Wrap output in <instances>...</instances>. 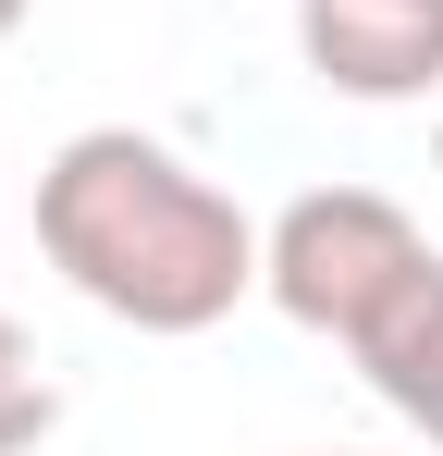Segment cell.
Masks as SVG:
<instances>
[{
    "label": "cell",
    "mask_w": 443,
    "mask_h": 456,
    "mask_svg": "<svg viewBox=\"0 0 443 456\" xmlns=\"http://www.w3.org/2000/svg\"><path fill=\"white\" fill-rule=\"evenodd\" d=\"M37 247L74 297L124 333H210L259 297V223L185 149L136 124H86L37 173Z\"/></svg>",
    "instance_id": "obj_1"
},
{
    "label": "cell",
    "mask_w": 443,
    "mask_h": 456,
    "mask_svg": "<svg viewBox=\"0 0 443 456\" xmlns=\"http://www.w3.org/2000/svg\"><path fill=\"white\" fill-rule=\"evenodd\" d=\"M419 272H431V234L382 185H308V198H284V223L259 234V297L284 308L295 333H320V346H358Z\"/></svg>",
    "instance_id": "obj_2"
},
{
    "label": "cell",
    "mask_w": 443,
    "mask_h": 456,
    "mask_svg": "<svg viewBox=\"0 0 443 456\" xmlns=\"http://www.w3.org/2000/svg\"><path fill=\"white\" fill-rule=\"evenodd\" d=\"M295 50L333 99H431L443 86V0H295Z\"/></svg>",
    "instance_id": "obj_3"
},
{
    "label": "cell",
    "mask_w": 443,
    "mask_h": 456,
    "mask_svg": "<svg viewBox=\"0 0 443 456\" xmlns=\"http://www.w3.org/2000/svg\"><path fill=\"white\" fill-rule=\"evenodd\" d=\"M345 358L369 370V395H382L407 432H431V444H443V259H431L394 308H382V321H369Z\"/></svg>",
    "instance_id": "obj_4"
},
{
    "label": "cell",
    "mask_w": 443,
    "mask_h": 456,
    "mask_svg": "<svg viewBox=\"0 0 443 456\" xmlns=\"http://www.w3.org/2000/svg\"><path fill=\"white\" fill-rule=\"evenodd\" d=\"M50 419H62V382L37 370V346H25V321L0 308V456L50 444Z\"/></svg>",
    "instance_id": "obj_5"
},
{
    "label": "cell",
    "mask_w": 443,
    "mask_h": 456,
    "mask_svg": "<svg viewBox=\"0 0 443 456\" xmlns=\"http://www.w3.org/2000/svg\"><path fill=\"white\" fill-rule=\"evenodd\" d=\"M25 12H37V0H0V37H12V25H25Z\"/></svg>",
    "instance_id": "obj_6"
},
{
    "label": "cell",
    "mask_w": 443,
    "mask_h": 456,
    "mask_svg": "<svg viewBox=\"0 0 443 456\" xmlns=\"http://www.w3.org/2000/svg\"><path fill=\"white\" fill-rule=\"evenodd\" d=\"M431 173H443V124H431Z\"/></svg>",
    "instance_id": "obj_7"
}]
</instances>
